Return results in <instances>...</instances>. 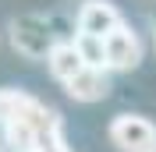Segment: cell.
Here are the masks:
<instances>
[{"label":"cell","mask_w":156,"mask_h":152,"mask_svg":"<svg viewBox=\"0 0 156 152\" xmlns=\"http://www.w3.org/2000/svg\"><path fill=\"white\" fill-rule=\"evenodd\" d=\"M121 25H124V18H121V11L110 4V0H85V4L78 7V32H82V36L107 39V36H114Z\"/></svg>","instance_id":"cell-5"},{"label":"cell","mask_w":156,"mask_h":152,"mask_svg":"<svg viewBox=\"0 0 156 152\" xmlns=\"http://www.w3.org/2000/svg\"><path fill=\"white\" fill-rule=\"evenodd\" d=\"M64 92L75 99V103H99L110 95V71H96V67H85L71 78Z\"/></svg>","instance_id":"cell-6"},{"label":"cell","mask_w":156,"mask_h":152,"mask_svg":"<svg viewBox=\"0 0 156 152\" xmlns=\"http://www.w3.org/2000/svg\"><path fill=\"white\" fill-rule=\"evenodd\" d=\"M0 142L7 152H43L64 142V117L21 88H0Z\"/></svg>","instance_id":"cell-1"},{"label":"cell","mask_w":156,"mask_h":152,"mask_svg":"<svg viewBox=\"0 0 156 152\" xmlns=\"http://www.w3.org/2000/svg\"><path fill=\"white\" fill-rule=\"evenodd\" d=\"M46 71L53 74V81L68 85L78 71H85V60H82V53L75 50V43H71V39H60L57 46H53V53L46 57Z\"/></svg>","instance_id":"cell-7"},{"label":"cell","mask_w":156,"mask_h":152,"mask_svg":"<svg viewBox=\"0 0 156 152\" xmlns=\"http://www.w3.org/2000/svg\"><path fill=\"white\" fill-rule=\"evenodd\" d=\"M153 46H156V25H153Z\"/></svg>","instance_id":"cell-10"},{"label":"cell","mask_w":156,"mask_h":152,"mask_svg":"<svg viewBox=\"0 0 156 152\" xmlns=\"http://www.w3.org/2000/svg\"><path fill=\"white\" fill-rule=\"evenodd\" d=\"M107 46V71H117V74H128L142 64V39L131 25H121L114 36L103 39Z\"/></svg>","instance_id":"cell-4"},{"label":"cell","mask_w":156,"mask_h":152,"mask_svg":"<svg viewBox=\"0 0 156 152\" xmlns=\"http://www.w3.org/2000/svg\"><path fill=\"white\" fill-rule=\"evenodd\" d=\"M75 50L82 53V60H85V67H96V71H107V46H103V39H92V36H82V32H75Z\"/></svg>","instance_id":"cell-8"},{"label":"cell","mask_w":156,"mask_h":152,"mask_svg":"<svg viewBox=\"0 0 156 152\" xmlns=\"http://www.w3.org/2000/svg\"><path fill=\"white\" fill-rule=\"evenodd\" d=\"M107 138L117 152H156V124L142 113H117L107 124Z\"/></svg>","instance_id":"cell-3"},{"label":"cell","mask_w":156,"mask_h":152,"mask_svg":"<svg viewBox=\"0 0 156 152\" xmlns=\"http://www.w3.org/2000/svg\"><path fill=\"white\" fill-rule=\"evenodd\" d=\"M43 152H71V149H68V142H53V145H46Z\"/></svg>","instance_id":"cell-9"},{"label":"cell","mask_w":156,"mask_h":152,"mask_svg":"<svg viewBox=\"0 0 156 152\" xmlns=\"http://www.w3.org/2000/svg\"><path fill=\"white\" fill-rule=\"evenodd\" d=\"M0 152H7V145H4V142H0Z\"/></svg>","instance_id":"cell-11"},{"label":"cell","mask_w":156,"mask_h":152,"mask_svg":"<svg viewBox=\"0 0 156 152\" xmlns=\"http://www.w3.org/2000/svg\"><path fill=\"white\" fill-rule=\"evenodd\" d=\"M60 39L43 14H21L11 21V46L29 60H46Z\"/></svg>","instance_id":"cell-2"}]
</instances>
